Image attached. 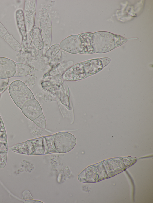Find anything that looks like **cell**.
<instances>
[{"mask_svg": "<svg viewBox=\"0 0 153 203\" xmlns=\"http://www.w3.org/2000/svg\"><path fill=\"white\" fill-rule=\"evenodd\" d=\"M41 32L44 43L45 53L48 49L51 43L52 26L51 19L45 9L40 13Z\"/></svg>", "mask_w": 153, "mask_h": 203, "instance_id": "5", "label": "cell"}, {"mask_svg": "<svg viewBox=\"0 0 153 203\" xmlns=\"http://www.w3.org/2000/svg\"><path fill=\"white\" fill-rule=\"evenodd\" d=\"M8 34L6 29L0 22V36L4 38L5 36Z\"/></svg>", "mask_w": 153, "mask_h": 203, "instance_id": "20", "label": "cell"}, {"mask_svg": "<svg viewBox=\"0 0 153 203\" xmlns=\"http://www.w3.org/2000/svg\"><path fill=\"white\" fill-rule=\"evenodd\" d=\"M104 67V63L101 58L88 60L69 68L63 74L62 79L68 81L81 80L97 73Z\"/></svg>", "mask_w": 153, "mask_h": 203, "instance_id": "2", "label": "cell"}, {"mask_svg": "<svg viewBox=\"0 0 153 203\" xmlns=\"http://www.w3.org/2000/svg\"><path fill=\"white\" fill-rule=\"evenodd\" d=\"M36 7V0L25 1L23 13L27 33L34 27Z\"/></svg>", "mask_w": 153, "mask_h": 203, "instance_id": "6", "label": "cell"}, {"mask_svg": "<svg viewBox=\"0 0 153 203\" xmlns=\"http://www.w3.org/2000/svg\"><path fill=\"white\" fill-rule=\"evenodd\" d=\"M32 39L34 46L37 49L41 50L44 48V41L39 28L35 27L33 28Z\"/></svg>", "mask_w": 153, "mask_h": 203, "instance_id": "13", "label": "cell"}, {"mask_svg": "<svg viewBox=\"0 0 153 203\" xmlns=\"http://www.w3.org/2000/svg\"><path fill=\"white\" fill-rule=\"evenodd\" d=\"M4 39L15 51L20 52L22 50L21 45L11 35L9 34L7 35Z\"/></svg>", "mask_w": 153, "mask_h": 203, "instance_id": "15", "label": "cell"}, {"mask_svg": "<svg viewBox=\"0 0 153 203\" xmlns=\"http://www.w3.org/2000/svg\"><path fill=\"white\" fill-rule=\"evenodd\" d=\"M32 121L38 127L43 129L46 128V121L43 113L34 120Z\"/></svg>", "mask_w": 153, "mask_h": 203, "instance_id": "17", "label": "cell"}, {"mask_svg": "<svg viewBox=\"0 0 153 203\" xmlns=\"http://www.w3.org/2000/svg\"><path fill=\"white\" fill-rule=\"evenodd\" d=\"M61 51L60 50L56 55L51 58L49 62L51 66L53 67L56 64L61 58Z\"/></svg>", "mask_w": 153, "mask_h": 203, "instance_id": "18", "label": "cell"}, {"mask_svg": "<svg viewBox=\"0 0 153 203\" xmlns=\"http://www.w3.org/2000/svg\"><path fill=\"white\" fill-rule=\"evenodd\" d=\"M93 33L86 32L77 35L81 43V49L79 54H89L94 53L92 46Z\"/></svg>", "mask_w": 153, "mask_h": 203, "instance_id": "11", "label": "cell"}, {"mask_svg": "<svg viewBox=\"0 0 153 203\" xmlns=\"http://www.w3.org/2000/svg\"><path fill=\"white\" fill-rule=\"evenodd\" d=\"M8 142L5 127L0 115V168L6 166L8 153Z\"/></svg>", "mask_w": 153, "mask_h": 203, "instance_id": "8", "label": "cell"}, {"mask_svg": "<svg viewBox=\"0 0 153 203\" xmlns=\"http://www.w3.org/2000/svg\"><path fill=\"white\" fill-rule=\"evenodd\" d=\"M16 71L14 77H20L26 76L32 71L31 68L26 64L15 62Z\"/></svg>", "mask_w": 153, "mask_h": 203, "instance_id": "14", "label": "cell"}, {"mask_svg": "<svg viewBox=\"0 0 153 203\" xmlns=\"http://www.w3.org/2000/svg\"><path fill=\"white\" fill-rule=\"evenodd\" d=\"M76 143V138L73 135L61 132L28 140L15 144L10 149L16 153L30 155L64 153L71 150Z\"/></svg>", "mask_w": 153, "mask_h": 203, "instance_id": "1", "label": "cell"}, {"mask_svg": "<svg viewBox=\"0 0 153 203\" xmlns=\"http://www.w3.org/2000/svg\"><path fill=\"white\" fill-rule=\"evenodd\" d=\"M128 40L108 32L99 31L93 33L91 46L94 53H103L121 46Z\"/></svg>", "mask_w": 153, "mask_h": 203, "instance_id": "3", "label": "cell"}, {"mask_svg": "<svg viewBox=\"0 0 153 203\" xmlns=\"http://www.w3.org/2000/svg\"><path fill=\"white\" fill-rule=\"evenodd\" d=\"M16 71L15 62L4 57H0V79H6L14 76Z\"/></svg>", "mask_w": 153, "mask_h": 203, "instance_id": "10", "label": "cell"}, {"mask_svg": "<svg viewBox=\"0 0 153 203\" xmlns=\"http://www.w3.org/2000/svg\"><path fill=\"white\" fill-rule=\"evenodd\" d=\"M61 49L72 54L79 53L81 49V43L77 35L69 36L60 42Z\"/></svg>", "mask_w": 153, "mask_h": 203, "instance_id": "9", "label": "cell"}, {"mask_svg": "<svg viewBox=\"0 0 153 203\" xmlns=\"http://www.w3.org/2000/svg\"><path fill=\"white\" fill-rule=\"evenodd\" d=\"M60 45L56 44L51 46L45 53V56L48 58L51 59L56 55L60 51Z\"/></svg>", "mask_w": 153, "mask_h": 203, "instance_id": "16", "label": "cell"}, {"mask_svg": "<svg viewBox=\"0 0 153 203\" xmlns=\"http://www.w3.org/2000/svg\"><path fill=\"white\" fill-rule=\"evenodd\" d=\"M8 91L13 102L20 109L27 101L35 99L29 88L20 80L13 81L9 86Z\"/></svg>", "mask_w": 153, "mask_h": 203, "instance_id": "4", "label": "cell"}, {"mask_svg": "<svg viewBox=\"0 0 153 203\" xmlns=\"http://www.w3.org/2000/svg\"><path fill=\"white\" fill-rule=\"evenodd\" d=\"M16 18L17 26L22 38V43L27 39V33L26 31L23 12L21 9L17 10L16 12Z\"/></svg>", "mask_w": 153, "mask_h": 203, "instance_id": "12", "label": "cell"}, {"mask_svg": "<svg viewBox=\"0 0 153 203\" xmlns=\"http://www.w3.org/2000/svg\"><path fill=\"white\" fill-rule=\"evenodd\" d=\"M22 199L25 200L33 199V197L29 191L26 190L23 192L22 193Z\"/></svg>", "mask_w": 153, "mask_h": 203, "instance_id": "19", "label": "cell"}, {"mask_svg": "<svg viewBox=\"0 0 153 203\" xmlns=\"http://www.w3.org/2000/svg\"><path fill=\"white\" fill-rule=\"evenodd\" d=\"M20 109L25 115L32 121L43 113L41 106L35 98L26 102Z\"/></svg>", "mask_w": 153, "mask_h": 203, "instance_id": "7", "label": "cell"}]
</instances>
